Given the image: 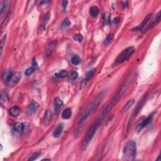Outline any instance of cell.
<instances>
[{
  "mask_svg": "<svg viewBox=\"0 0 161 161\" xmlns=\"http://www.w3.org/2000/svg\"><path fill=\"white\" fill-rule=\"evenodd\" d=\"M13 76V71L11 69L7 70L6 72H4L2 76V80L4 82H6V83H8L9 81H10V79L12 78Z\"/></svg>",
  "mask_w": 161,
  "mask_h": 161,
  "instance_id": "cell-12",
  "label": "cell"
},
{
  "mask_svg": "<svg viewBox=\"0 0 161 161\" xmlns=\"http://www.w3.org/2000/svg\"><path fill=\"white\" fill-rule=\"evenodd\" d=\"M38 107H39V104L37 102V101L32 100L31 102L30 105L28 106V110H27V113L28 115H32L34 114L37 111V110H38Z\"/></svg>",
  "mask_w": 161,
  "mask_h": 161,
  "instance_id": "cell-10",
  "label": "cell"
},
{
  "mask_svg": "<svg viewBox=\"0 0 161 161\" xmlns=\"http://www.w3.org/2000/svg\"><path fill=\"white\" fill-rule=\"evenodd\" d=\"M36 69H35V68H33V67H31V68H28L25 71V74L26 76H30L31 75V74H32L34 72H35V71H36Z\"/></svg>",
  "mask_w": 161,
  "mask_h": 161,
  "instance_id": "cell-27",
  "label": "cell"
},
{
  "mask_svg": "<svg viewBox=\"0 0 161 161\" xmlns=\"http://www.w3.org/2000/svg\"><path fill=\"white\" fill-rule=\"evenodd\" d=\"M95 72H96V69H93L89 71V72L86 74V76L83 79V80L82 81V82L80 84V89H83L85 86H86V85L87 84L88 82L89 81V80L90 79L91 77H93V76L95 75Z\"/></svg>",
  "mask_w": 161,
  "mask_h": 161,
  "instance_id": "cell-6",
  "label": "cell"
},
{
  "mask_svg": "<svg viewBox=\"0 0 161 161\" xmlns=\"http://www.w3.org/2000/svg\"><path fill=\"white\" fill-rule=\"evenodd\" d=\"M99 101H95L88 105L87 108H86L84 113H83V115H82V116L80 117L79 120L78 121V125H81L82 124H83L85 122V121L87 120L96 111L97 108L99 106Z\"/></svg>",
  "mask_w": 161,
  "mask_h": 161,
  "instance_id": "cell-2",
  "label": "cell"
},
{
  "mask_svg": "<svg viewBox=\"0 0 161 161\" xmlns=\"http://www.w3.org/2000/svg\"><path fill=\"white\" fill-rule=\"evenodd\" d=\"M68 2L67 1H64L63 2H62V6H63V8L65 9L67 7V4H68Z\"/></svg>",
  "mask_w": 161,
  "mask_h": 161,
  "instance_id": "cell-34",
  "label": "cell"
},
{
  "mask_svg": "<svg viewBox=\"0 0 161 161\" xmlns=\"http://www.w3.org/2000/svg\"><path fill=\"white\" fill-rule=\"evenodd\" d=\"M9 112H10V114L11 115L12 117H18L19 115L20 114L21 112V110L19 107L18 106H13L12 108H11L9 110Z\"/></svg>",
  "mask_w": 161,
  "mask_h": 161,
  "instance_id": "cell-15",
  "label": "cell"
},
{
  "mask_svg": "<svg viewBox=\"0 0 161 161\" xmlns=\"http://www.w3.org/2000/svg\"><path fill=\"white\" fill-rule=\"evenodd\" d=\"M73 38H74V40L79 42H81L83 39H84V38H83V35H82L81 34H76L74 37H73Z\"/></svg>",
  "mask_w": 161,
  "mask_h": 161,
  "instance_id": "cell-29",
  "label": "cell"
},
{
  "mask_svg": "<svg viewBox=\"0 0 161 161\" xmlns=\"http://www.w3.org/2000/svg\"><path fill=\"white\" fill-rule=\"evenodd\" d=\"M72 115V111H71V109L69 108H66L63 111V112L62 113V117L64 119H69L70 118Z\"/></svg>",
  "mask_w": 161,
  "mask_h": 161,
  "instance_id": "cell-17",
  "label": "cell"
},
{
  "mask_svg": "<svg viewBox=\"0 0 161 161\" xmlns=\"http://www.w3.org/2000/svg\"><path fill=\"white\" fill-rule=\"evenodd\" d=\"M120 22V18L119 17L115 18L113 19V23H116V24H117V23H118Z\"/></svg>",
  "mask_w": 161,
  "mask_h": 161,
  "instance_id": "cell-33",
  "label": "cell"
},
{
  "mask_svg": "<svg viewBox=\"0 0 161 161\" xmlns=\"http://www.w3.org/2000/svg\"><path fill=\"white\" fill-rule=\"evenodd\" d=\"M150 16H151V15H150V14L147 15L145 17V18L144 19V20L142 21V22L140 24L138 25V26H136V27L133 28L132 30H132V31H139V30H141L143 28V27H144V26L145 25L146 23H147V22H148V20H149V19H150Z\"/></svg>",
  "mask_w": 161,
  "mask_h": 161,
  "instance_id": "cell-13",
  "label": "cell"
},
{
  "mask_svg": "<svg viewBox=\"0 0 161 161\" xmlns=\"http://www.w3.org/2000/svg\"><path fill=\"white\" fill-rule=\"evenodd\" d=\"M71 25V22H70V20H69L68 18H65V20H64V22H62V25H61V28H62V30H65L68 27H69Z\"/></svg>",
  "mask_w": 161,
  "mask_h": 161,
  "instance_id": "cell-21",
  "label": "cell"
},
{
  "mask_svg": "<svg viewBox=\"0 0 161 161\" xmlns=\"http://www.w3.org/2000/svg\"><path fill=\"white\" fill-rule=\"evenodd\" d=\"M137 154V144L133 140L129 141L123 149V159L124 160H135Z\"/></svg>",
  "mask_w": 161,
  "mask_h": 161,
  "instance_id": "cell-1",
  "label": "cell"
},
{
  "mask_svg": "<svg viewBox=\"0 0 161 161\" xmlns=\"http://www.w3.org/2000/svg\"><path fill=\"white\" fill-rule=\"evenodd\" d=\"M153 114H154V113H152V114L150 115L147 118L145 119L144 120H143L142 122L137 125L136 129H135V133L137 134H138L142 130V129H144V128H145V126H147V125L151 123L153 117Z\"/></svg>",
  "mask_w": 161,
  "mask_h": 161,
  "instance_id": "cell-5",
  "label": "cell"
},
{
  "mask_svg": "<svg viewBox=\"0 0 161 161\" xmlns=\"http://www.w3.org/2000/svg\"><path fill=\"white\" fill-rule=\"evenodd\" d=\"M114 38V35L113 34H109L108 36L106 37V39L104 42V44L105 45H108L111 42V41Z\"/></svg>",
  "mask_w": 161,
  "mask_h": 161,
  "instance_id": "cell-25",
  "label": "cell"
},
{
  "mask_svg": "<svg viewBox=\"0 0 161 161\" xmlns=\"http://www.w3.org/2000/svg\"><path fill=\"white\" fill-rule=\"evenodd\" d=\"M21 78H22V75H21L20 72H16L15 74H13L12 78L7 83V84L10 87H13L18 83Z\"/></svg>",
  "mask_w": 161,
  "mask_h": 161,
  "instance_id": "cell-9",
  "label": "cell"
},
{
  "mask_svg": "<svg viewBox=\"0 0 161 161\" xmlns=\"http://www.w3.org/2000/svg\"><path fill=\"white\" fill-rule=\"evenodd\" d=\"M134 52H135V48L133 47H130L125 49L118 55L117 60H116L118 64H121L126 61L132 56Z\"/></svg>",
  "mask_w": 161,
  "mask_h": 161,
  "instance_id": "cell-4",
  "label": "cell"
},
{
  "mask_svg": "<svg viewBox=\"0 0 161 161\" xmlns=\"http://www.w3.org/2000/svg\"><path fill=\"white\" fill-rule=\"evenodd\" d=\"M52 118V113L50 110H47L46 111L45 115V117L44 118V124L45 125H48L49 123L50 122Z\"/></svg>",
  "mask_w": 161,
  "mask_h": 161,
  "instance_id": "cell-16",
  "label": "cell"
},
{
  "mask_svg": "<svg viewBox=\"0 0 161 161\" xmlns=\"http://www.w3.org/2000/svg\"><path fill=\"white\" fill-rule=\"evenodd\" d=\"M78 77V73H77V72H76V71H72V72H71V75L69 76V79L70 81H74L76 80V79Z\"/></svg>",
  "mask_w": 161,
  "mask_h": 161,
  "instance_id": "cell-26",
  "label": "cell"
},
{
  "mask_svg": "<svg viewBox=\"0 0 161 161\" xmlns=\"http://www.w3.org/2000/svg\"><path fill=\"white\" fill-rule=\"evenodd\" d=\"M134 103H135V100H134V99H130V100H129L127 102V103L125 105V106L123 107L122 111H123V112H125V111H127L128 110H129L130 108L133 105Z\"/></svg>",
  "mask_w": 161,
  "mask_h": 161,
  "instance_id": "cell-19",
  "label": "cell"
},
{
  "mask_svg": "<svg viewBox=\"0 0 161 161\" xmlns=\"http://www.w3.org/2000/svg\"><path fill=\"white\" fill-rule=\"evenodd\" d=\"M29 123H16L13 126V130L16 133H22L29 127Z\"/></svg>",
  "mask_w": 161,
  "mask_h": 161,
  "instance_id": "cell-8",
  "label": "cell"
},
{
  "mask_svg": "<svg viewBox=\"0 0 161 161\" xmlns=\"http://www.w3.org/2000/svg\"><path fill=\"white\" fill-rule=\"evenodd\" d=\"M160 21V11H159V13H157V15L155 16L154 18L151 20L150 23H149L148 25L147 26V27L145 28V30L144 31V33H145L147 32H148L150 29H151L152 28H153L155 25H156L157 23H159Z\"/></svg>",
  "mask_w": 161,
  "mask_h": 161,
  "instance_id": "cell-7",
  "label": "cell"
},
{
  "mask_svg": "<svg viewBox=\"0 0 161 161\" xmlns=\"http://www.w3.org/2000/svg\"><path fill=\"white\" fill-rule=\"evenodd\" d=\"M68 74V71H65V70H62V71H59V72L56 73V74H55V76H56V77H58V78H64V77L67 76Z\"/></svg>",
  "mask_w": 161,
  "mask_h": 161,
  "instance_id": "cell-20",
  "label": "cell"
},
{
  "mask_svg": "<svg viewBox=\"0 0 161 161\" xmlns=\"http://www.w3.org/2000/svg\"><path fill=\"white\" fill-rule=\"evenodd\" d=\"M40 156H41V153H40V152H38V153H35V154L33 155L32 156H31V157H30L29 159H28V160H36V159H38V158Z\"/></svg>",
  "mask_w": 161,
  "mask_h": 161,
  "instance_id": "cell-30",
  "label": "cell"
},
{
  "mask_svg": "<svg viewBox=\"0 0 161 161\" xmlns=\"http://www.w3.org/2000/svg\"><path fill=\"white\" fill-rule=\"evenodd\" d=\"M71 62H72L73 65H77L81 63V59L79 58V57L77 56H74L72 59H71Z\"/></svg>",
  "mask_w": 161,
  "mask_h": 161,
  "instance_id": "cell-24",
  "label": "cell"
},
{
  "mask_svg": "<svg viewBox=\"0 0 161 161\" xmlns=\"http://www.w3.org/2000/svg\"><path fill=\"white\" fill-rule=\"evenodd\" d=\"M32 66L33 67V68H35L36 69H38V64H37V62L36 60H35V59H34L32 62Z\"/></svg>",
  "mask_w": 161,
  "mask_h": 161,
  "instance_id": "cell-32",
  "label": "cell"
},
{
  "mask_svg": "<svg viewBox=\"0 0 161 161\" xmlns=\"http://www.w3.org/2000/svg\"><path fill=\"white\" fill-rule=\"evenodd\" d=\"M49 18H50V13L49 12L46 13L44 15V20L45 23H47L48 22V20H49Z\"/></svg>",
  "mask_w": 161,
  "mask_h": 161,
  "instance_id": "cell-31",
  "label": "cell"
},
{
  "mask_svg": "<svg viewBox=\"0 0 161 161\" xmlns=\"http://www.w3.org/2000/svg\"><path fill=\"white\" fill-rule=\"evenodd\" d=\"M102 120L103 119H101V118H99L96 120V122H95V123L89 127L87 133H86V135H85L84 141H83V147H86L87 145L89 144V142L91 140L95 133H96L97 129H98V127H99V125H100V123Z\"/></svg>",
  "mask_w": 161,
  "mask_h": 161,
  "instance_id": "cell-3",
  "label": "cell"
},
{
  "mask_svg": "<svg viewBox=\"0 0 161 161\" xmlns=\"http://www.w3.org/2000/svg\"><path fill=\"white\" fill-rule=\"evenodd\" d=\"M10 13H8V15H7L6 17L5 18V19L3 20V22H2V23H1V30H3L4 28H5L7 24H8V22H9V20H10Z\"/></svg>",
  "mask_w": 161,
  "mask_h": 161,
  "instance_id": "cell-23",
  "label": "cell"
},
{
  "mask_svg": "<svg viewBox=\"0 0 161 161\" xmlns=\"http://www.w3.org/2000/svg\"><path fill=\"white\" fill-rule=\"evenodd\" d=\"M89 13L93 17H96L99 13V10H98V7L95 6H92L89 10Z\"/></svg>",
  "mask_w": 161,
  "mask_h": 161,
  "instance_id": "cell-18",
  "label": "cell"
},
{
  "mask_svg": "<svg viewBox=\"0 0 161 161\" xmlns=\"http://www.w3.org/2000/svg\"><path fill=\"white\" fill-rule=\"evenodd\" d=\"M6 40V35H4L3 37L1 38V42H0V54H1V56L2 55V52H3V50L4 45H5Z\"/></svg>",
  "mask_w": 161,
  "mask_h": 161,
  "instance_id": "cell-22",
  "label": "cell"
},
{
  "mask_svg": "<svg viewBox=\"0 0 161 161\" xmlns=\"http://www.w3.org/2000/svg\"><path fill=\"white\" fill-rule=\"evenodd\" d=\"M64 125L63 124H59L57 125V126L56 128V129L54 130L53 133V136L55 138H58L61 135V134L62 133V130H63Z\"/></svg>",
  "mask_w": 161,
  "mask_h": 161,
  "instance_id": "cell-14",
  "label": "cell"
},
{
  "mask_svg": "<svg viewBox=\"0 0 161 161\" xmlns=\"http://www.w3.org/2000/svg\"><path fill=\"white\" fill-rule=\"evenodd\" d=\"M103 20H104V22H105V24H108V23H110V14H109V13L106 12L105 14H104Z\"/></svg>",
  "mask_w": 161,
  "mask_h": 161,
  "instance_id": "cell-28",
  "label": "cell"
},
{
  "mask_svg": "<svg viewBox=\"0 0 161 161\" xmlns=\"http://www.w3.org/2000/svg\"><path fill=\"white\" fill-rule=\"evenodd\" d=\"M62 105H63L62 101L59 98H56L54 100V113L56 115L59 114Z\"/></svg>",
  "mask_w": 161,
  "mask_h": 161,
  "instance_id": "cell-11",
  "label": "cell"
}]
</instances>
